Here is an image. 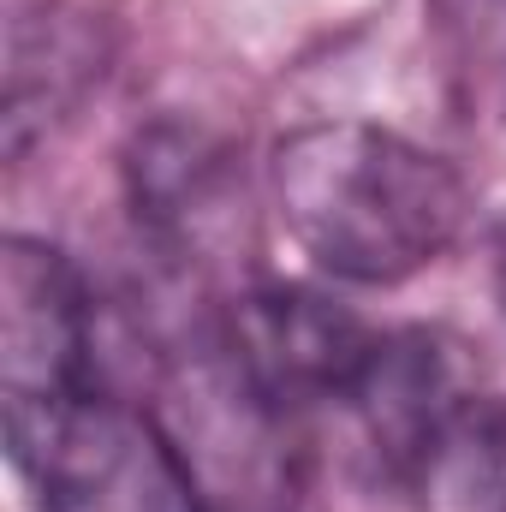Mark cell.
Masks as SVG:
<instances>
[{"mask_svg": "<svg viewBox=\"0 0 506 512\" xmlns=\"http://www.w3.org/2000/svg\"><path fill=\"white\" fill-rule=\"evenodd\" d=\"M268 185L286 239L352 286H399L423 274L471 221V185L453 161L364 120L286 131Z\"/></svg>", "mask_w": 506, "mask_h": 512, "instance_id": "cell-1", "label": "cell"}, {"mask_svg": "<svg viewBox=\"0 0 506 512\" xmlns=\"http://www.w3.org/2000/svg\"><path fill=\"white\" fill-rule=\"evenodd\" d=\"M0 429L36 512H209L179 447L102 387L0 399Z\"/></svg>", "mask_w": 506, "mask_h": 512, "instance_id": "cell-2", "label": "cell"}, {"mask_svg": "<svg viewBox=\"0 0 506 512\" xmlns=\"http://www.w3.org/2000/svg\"><path fill=\"white\" fill-rule=\"evenodd\" d=\"M233 346L239 370L268 405L304 411V405H352L381 334L304 286H268L239 304Z\"/></svg>", "mask_w": 506, "mask_h": 512, "instance_id": "cell-3", "label": "cell"}, {"mask_svg": "<svg viewBox=\"0 0 506 512\" xmlns=\"http://www.w3.org/2000/svg\"><path fill=\"white\" fill-rule=\"evenodd\" d=\"M90 292L54 245L12 233L0 251V399H60L90 382Z\"/></svg>", "mask_w": 506, "mask_h": 512, "instance_id": "cell-4", "label": "cell"}, {"mask_svg": "<svg viewBox=\"0 0 506 512\" xmlns=\"http://www.w3.org/2000/svg\"><path fill=\"white\" fill-rule=\"evenodd\" d=\"M102 24L72 0H6V155L24 161L102 78Z\"/></svg>", "mask_w": 506, "mask_h": 512, "instance_id": "cell-5", "label": "cell"}, {"mask_svg": "<svg viewBox=\"0 0 506 512\" xmlns=\"http://www.w3.org/2000/svg\"><path fill=\"white\" fill-rule=\"evenodd\" d=\"M501 298H506V221H501Z\"/></svg>", "mask_w": 506, "mask_h": 512, "instance_id": "cell-6", "label": "cell"}]
</instances>
